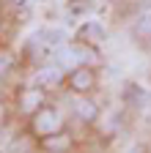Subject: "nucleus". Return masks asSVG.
Instances as JSON below:
<instances>
[{
	"instance_id": "nucleus-1",
	"label": "nucleus",
	"mask_w": 151,
	"mask_h": 153,
	"mask_svg": "<svg viewBox=\"0 0 151 153\" xmlns=\"http://www.w3.org/2000/svg\"><path fill=\"white\" fill-rule=\"evenodd\" d=\"M30 131L39 140H47V137H52V134L63 131V115L55 107H39L30 115Z\"/></svg>"
},
{
	"instance_id": "nucleus-2",
	"label": "nucleus",
	"mask_w": 151,
	"mask_h": 153,
	"mask_svg": "<svg viewBox=\"0 0 151 153\" xmlns=\"http://www.w3.org/2000/svg\"><path fill=\"white\" fill-rule=\"evenodd\" d=\"M69 88L74 93H91L93 88H96V74H93L91 68H85V66L74 68L71 76H69Z\"/></svg>"
},
{
	"instance_id": "nucleus-3",
	"label": "nucleus",
	"mask_w": 151,
	"mask_h": 153,
	"mask_svg": "<svg viewBox=\"0 0 151 153\" xmlns=\"http://www.w3.org/2000/svg\"><path fill=\"white\" fill-rule=\"evenodd\" d=\"M41 104H44V88L30 85V88H25L20 93V104H17V107H20V112H25V115H33Z\"/></svg>"
},
{
	"instance_id": "nucleus-4",
	"label": "nucleus",
	"mask_w": 151,
	"mask_h": 153,
	"mask_svg": "<svg viewBox=\"0 0 151 153\" xmlns=\"http://www.w3.org/2000/svg\"><path fill=\"white\" fill-rule=\"evenodd\" d=\"M93 55L91 49H83V47H63L61 52H58V63L66 68V66H74V63H88V60H93Z\"/></svg>"
},
{
	"instance_id": "nucleus-5",
	"label": "nucleus",
	"mask_w": 151,
	"mask_h": 153,
	"mask_svg": "<svg viewBox=\"0 0 151 153\" xmlns=\"http://www.w3.org/2000/svg\"><path fill=\"white\" fill-rule=\"evenodd\" d=\"M63 79V66H41L39 71H36L33 76V85H39V88H52V85H58Z\"/></svg>"
},
{
	"instance_id": "nucleus-6",
	"label": "nucleus",
	"mask_w": 151,
	"mask_h": 153,
	"mask_svg": "<svg viewBox=\"0 0 151 153\" xmlns=\"http://www.w3.org/2000/svg\"><path fill=\"white\" fill-rule=\"evenodd\" d=\"M74 115H77L83 123H93V120L99 118V107L93 104L91 99H80L77 104H74Z\"/></svg>"
},
{
	"instance_id": "nucleus-7",
	"label": "nucleus",
	"mask_w": 151,
	"mask_h": 153,
	"mask_svg": "<svg viewBox=\"0 0 151 153\" xmlns=\"http://www.w3.org/2000/svg\"><path fill=\"white\" fill-rule=\"evenodd\" d=\"M80 38H88V41H102L104 38V27L99 22H85L80 27Z\"/></svg>"
},
{
	"instance_id": "nucleus-8",
	"label": "nucleus",
	"mask_w": 151,
	"mask_h": 153,
	"mask_svg": "<svg viewBox=\"0 0 151 153\" xmlns=\"http://www.w3.org/2000/svg\"><path fill=\"white\" fill-rule=\"evenodd\" d=\"M44 142V150H69V145H71V140L66 137V134H52V137H47V140H41Z\"/></svg>"
},
{
	"instance_id": "nucleus-9",
	"label": "nucleus",
	"mask_w": 151,
	"mask_h": 153,
	"mask_svg": "<svg viewBox=\"0 0 151 153\" xmlns=\"http://www.w3.org/2000/svg\"><path fill=\"white\" fill-rule=\"evenodd\" d=\"M135 33L140 38H151V6L137 16V22H135Z\"/></svg>"
},
{
	"instance_id": "nucleus-10",
	"label": "nucleus",
	"mask_w": 151,
	"mask_h": 153,
	"mask_svg": "<svg viewBox=\"0 0 151 153\" xmlns=\"http://www.w3.org/2000/svg\"><path fill=\"white\" fill-rule=\"evenodd\" d=\"M124 96H126V101L129 104H135V107H143L146 104V90L143 88H137V85H126V90H124Z\"/></svg>"
},
{
	"instance_id": "nucleus-11",
	"label": "nucleus",
	"mask_w": 151,
	"mask_h": 153,
	"mask_svg": "<svg viewBox=\"0 0 151 153\" xmlns=\"http://www.w3.org/2000/svg\"><path fill=\"white\" fill-rule=\"evenodd\" d=\"M8 66H11V60H8V57H3V55H0V76H3V74L8 71Z\"/></svg>"
},
{
	"instance_id": "nucleus-12",
	"label": "nucleus",
	"mask_w": 151,
	"mask_h": 153,
	"mask_svg": "<svg viewBox=\"0 0 151 153\" xmlns=\"http://www.w3.org/2000/svg\"><path fill=\"white\" fill-rule=\"evenodd\" d=\"M129 3H132V6H143V8H148L151 0H129Z\"/></svg>"
}]
</instances>
